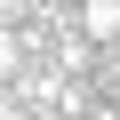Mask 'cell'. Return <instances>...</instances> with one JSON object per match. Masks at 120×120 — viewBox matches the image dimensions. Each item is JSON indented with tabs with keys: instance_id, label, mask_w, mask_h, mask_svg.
<instances>
[{
	"instance_id": "cell-1",
	"label": "cell",
	"mask_w": 120,
	"mask_h": 120,
	"mask_svg": "<svg viewBox=\"0 0 120 120\" xmlns=\"http://www.w3.org/2000/svg\"><path fill=\"white\" fill-rule=\"evenodd\" d=\"M80 32L88 40H120V0H80Z\"/></svg>"
},
{
	"instance_id": "cell-2",
	"label": "cell",
	"mask_w": 120,
	"mask_h": 120,
	"mask_svg": "<svg viewBox=\"0 0 120 120\" xmlns=\"http://www.w3.org/2000/svg\"><path fill=\"white\" fill-rule=\"evenodd\" d=\"M16 64H24V40H16V24H0V80H8Z\"/></svg>"
},
{
	"instance_id": "cell-3",
	"label": "cell",
	"mask_w": 120,
	"mask_h": 120,
	"mask_svg": "<svg viewBox=\"0 0 120 120\" xmlns=\"http://www.w3.org/2000/svg\"><path fill=\"white\" fill-rule=\"evenodd\" d=\"M24 8H32V0H0V24H16V16H24Z\"/></svg>"
}]
</instances>
